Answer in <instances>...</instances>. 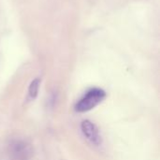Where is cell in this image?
Returning a JSON list of instances; mask_svg holds the SVG:
<instances>
[{"mask_svg": "<svg viewBox=\"0 0 160 160\" xmlns=\"http://www.w3.org/2000/svg\"><path fill=\"white\" fill-rule=\"evenodd\" d=\"M107 97L106 92L98 87L89 89L84 93V95L76 102L74 110L77 112H87L95 109Z\"/></svg>", "mask_w": 160, "mask_h": 160, "instance_id": "cell-1", "label": "cell"}, {"mask_svg": "<svg viewBox=\"0 0 160 160\" xmlns=\"http://www.w3.org/2000/svg\"><path fill=\"white\" fill-rule=\"evenodd\" d=\"M39 85H40V80L38 78H36L31 82V83L28 87V96H27L29 100L36 99V98L38 95Z\"/></svg>", "mask_w": 160, "mask_h": 160, "instance_id": "cell-3", "label": "cell"}, {"mask_svg": "<svg viewBox=\"0 0 160 160\" xmlns=\"http://www.w3.org/2000/svg\"><path fill=\"white\" fill-rule=\"evenodd\" d=\"M81 131L83 137L94 146H100L103 142L98 128L90 120H83L81 123Z\"/></svg>", "mask_w": 160, "mask_h": 160, "instance_id": "cell-2", "label": "cell"}]
</instances>
